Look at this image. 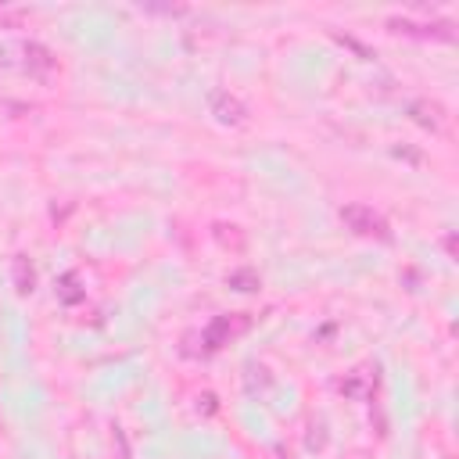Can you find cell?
<instances>
[{
	"label": "cell",
	"mask_w": 459,
	"mask_h": 459,
	"mask_svg": "<svg viewBox=\"0 0 459 459\" xmlns=\"http://www.w3.org/2000/svg\"><path fill=\"white\" fill-rule=\"evenodd\" d=\"M143 11H154V14H183L186 7L183 4H143Z\"/></svg>",
	"instance_id": "obj_12"
},
{
	"label": "cell",
	"mask_w": 459,
	"mask_h": 459,
	"mask_svg": "<svg viewBox=\"0 0 459 459\" xmlns=\"http://www.w3.org/2000/svg\"><path fill=\"white\" fill-rule=\"evenodd\" d=\"M25 18V11H18V7H0V25H18Z\"/></svg>",
	"instance_id": "obj_13"
},
{
	"label": "cell",
	"mask_w": 459,
	"mask_h": 459,
	"mask_svg": "<svg viewBox=\"0 0 459 459\" xmlns=\"http://www.w3.org/2000/svg\"><path fill=\"white\" fill-rule=\"evenodd\" d=\"M373 384H377V377H369V369H351L337 380V391L351 402H366L373 394Z\"/></svg>",
	"instance_id": "obj_7"
},
{
	"label": "cell",
	"mask_w": 459,
	"mask_h": 459,
	"mask_svg": "<svg viewBox=\"0 0 459 459\" xmlns=\"http://www.w3.org/2000/svg\"><path fill=\"white\" fill-rule=\"evenodd\" d=\"M11 280H14V290H18V294H32V287H36V269H32V262H29L25 255H14V258H11Z\"/></svg>",
	"instance_id": "obj_8"
},
{
	"label": "cell",
	"mask_w": 459,
	"mask_h": 459,
	"mask_svg": "<svg viewBox=\"0 0 459 459\" xmlns=\"http://www.w3.org/2000/svg\"><path fill=\"white\" fill-rule=\"evenodd\" d=\"M54 290H57V301H65V305H79L86 298V287L79 283V273H65Z\"/></svg>",
	"instance_id": "obj_9"
},
{
	"label": "cell",
	"mask_w": 459,
	"mask_h": 459,
	"mask_svg": "<svg viewBox=\"0 0 459 459\" xmlns=\"http://www.w3.org/2000/svg\"><path fill=\"white\" fill-rule=\"evenodd\" d=\"M247 330H251V316H247V312H222V316H215V319L201 330V355L219 351L222 344L244 337Z\"/></svg>",
	"instance_id": "obj_2"
},
{
	"label": "cell",
	"mask_w": 459,
	"mask_h": 459,
	"mask_svg": "<svg viewBox=\"0 0 459 459\" xmlns=\"http://www.w3.org/2000/svg\"><path fill=\"white\" fill-rule=\"evenodd\" d=\"M215 240H219L222 247L244 251V233H240V226H226V222H219V226H215Z\"/></svg>",
	"instance_id": "obj_10"
},
{
	"label": "cell",
	"mask_w": 459,
	"mask_h": 459,
	"mask_svg": "<svg viewBox=\"0 0 459 459\" xmlns=\"http://www.w3.org/2000/svg\"><path fill=\"white\" fill-rule=\"evenodd\" d=\"M341 222L355 233V237H369V240H391V222L373 208V204H362V201H351L341 208Z\"/></svg>",
	"instance_id": "obj_1"
},
{
	"label": "cell",
	"mask_w": 459,
	"mask_h": 459,
	"mask_svg": "<svg viewBox=\"0 0 459 459\" xmlns=\"http://www.w3.org/2000/svg\"><path fill=\"white\" fill-rule=\"evenodd\" d=\"M409 115H412L423 129H430V133H441V129H445V108H441L437 100L416 97V100H409Z\"/></svg>",
	"instance_id": "obj_6"
},
{
	"label": "cell",
	"mask_w": 459,
	"mask_h": 459,
	"mask_svg": "<svg viewBox=\"0 0 459 459\" xmlns=\"http://www.w3.org/2000/svg\"><path fill=\"white\" fill-rule=\"evenodd\" d=\"M22 65H25L32 75L47 79V75L57 68V57H54V50H50L47 43H39V39H25V43H22Z\"/></svg>",
	"instance_id": "obj_5"
},
{
	"label": "cell",
	"mask_w": 459,
	"mask_h": 459,
	"mask_svg": "<svg viewBox=\"0 0 459 459\" xmlns=\"http://www.w3.org/2000/svg\"><path fill=\"white\" fill-rule=\"evenodd\" d=\"M226 283H230V287H237V290H258V283H262V280H258V273H255V269H233V273L226 276Z\"/></svg>",
	"instance_id": "obj_11"
},
{
	"label": "cell",
	"mask_w": 459,
	"mask_h": 459,
	"mask_svg": "<svg viewBox=\"0 0 459 459\" xmlns=\"http://www.w3.org/2000/svg\"><path fill=\"white\" fill-rule=\"evenodd\" d=\"M391 32H405V36H420V39H452L455 36V22L437 18V22H412V18H387Z\"/></svg>",
	"instance_id": "obj_4"
},
{
	"label": "cell",
	"mask_w": 459,
	"mask_h": 459,
	"mask_svg": "<svg viewBox=\"0 0 459 459\" xmlns=\"http://www.w3.org/2000/svg\"><path fill=\"white\" fill-rule=\"evenodd\" d=\"M208 111H212L215 122H222V126H244V122H247V104H244L237 93L222 90V86H215V90L208 93Z\"/></svg>",
	"instance_id": "obj_3"
}]
</instances>
